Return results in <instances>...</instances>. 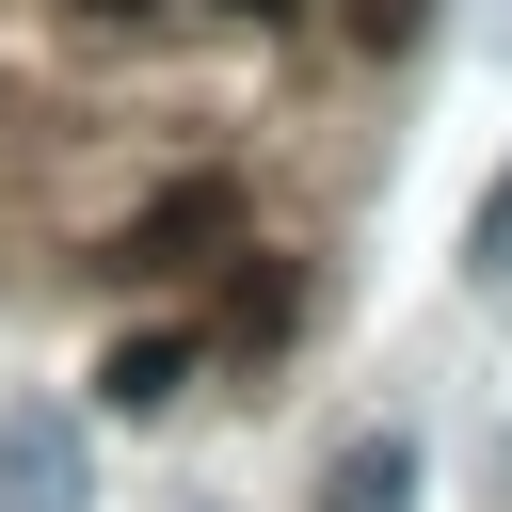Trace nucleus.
<instances>
[{"mask_svg":"<svg viewBox=\"0 0 512 512\" xmlns=\"http://www.w3.org/2000/svg\"><path fill=\"white\" fill-rule=\"evenodd\" d=\"M480 288H512V176H496V208H480Z\"/></svg>","mask_w":512,"mask_h":512,"instance_id":"obj_5","label":"nucleus"},{"mask_svg":"<svg viewBox=\"0 0 512 512\" xmlns=\"http://www.w3.org/2000/svg\"><path fill=\"white\" fill-rule=\"evenodd\" d=\"M320 512H416V432H352L336 480H320Z\"/></svg>","mask_w":512,"mask_h":512,"instance_id":"obj_3","label":"nucleus"},{"mask_svg":"<svg viewBox=\"0 0 512 512\" xmlns=\"http://www.w3.org/2000/svg\"><path fill=\"white\" fill-rule=\"evenodd\" d=\"M416 16H432V0H352V32H368V48H400Z\"/></svg>","mask_w":512,"mask_h":512,"instance_id":"obj_6","label":"nucleus"},{"mask_svg":"<svg viewBox=\"0 0 512 512\" xmlns=\"http://www.w3.org/2000/svg\"><path fill=\"white\" fill-rule=\"evenodd\" d=\"M224 224H240V208H224V176H176V192H160V208L128 224V256H144V272H192V256L224 240Z\"/></svg>","mask_w":512,"mask_h":512,"instance_id":"obj_2","label":"nucleus"},{"mask_svg":"<svg viewBox=\"0 0 512 512\" xmlns=\"http://www.w3.org/2000/svg\"><path fill=\"white\" fill-rule=\"evenodd\" d=\"M0 512H96V464H80V416L64 400H16L0 416Z\"/></svg>","mask_w":512,"mask_h":512,"instance_id":"obj_1","label":"nucleus"},{"mask_svg":"<svg viewBox=\"0 0 512 512\" xmlns=\"http://www.w3.org/2000/svg\"><path fill=\"white\" fill-rule=\"evenodd\" d=\"M80 16H144V0H80Z\"/></svg>","mask_w":512,"mask_h":512,"instance_id":"obj_8","label":"nucleus"},{"mask_svg":"<svg viewBox=\"0 0 512 512\" xmlns=\"http://www.w3.org/2000/svg\"><path fill=\"white\" fill-rule=\"evenodd\" d=\"M224 16H256V32H272V16H288V0H224Z\"/></svg>","mask_w":512,"mask_h":512,"instance_id":"obj_7","label":"nucleus"},{"mask_svg":"<svg viewBox=\"0 0 512 512\" xmlns=\"http://www.w3.org/2000/svg\"><path fill=\"white\" fill-rule=\"evenodd\" d=\"M176 384H192V336H128V352L96 368V400H128V416H160Z\"/></svg>","mask_w":512,"mask_h":512,"instance_id":"obj_4","label":"nucleus"}]
</instances>
